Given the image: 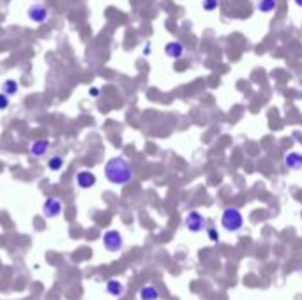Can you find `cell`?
I'll use <instances>...</instances> for the list:
<instances>
[{"label": "cell", "instance_id": "obj_1", "mask_svg": "<svg viewBox=\"0 0 302 300\" xmlns=\"http://www.w3.org/2000/svg\"><path fill=\"white\" fill-rule=\"evenodd\" d=\"M105 178L113 186H126L133 180V166L126 157H112L105 165Z\"/></svg>", "mask_w": 302, "mask_h": 300}, {"label": "cell", "instance_id": "obj_2", "mask_svg": "<svg viewBox=\"0 0 302 300\" xmlns=\"http://www.w3.org/2000/svg\"><path fill=\"white\" fill-rule=\"evenodd\" d=\"M221 226L230 233H237L239 230H242L244 226L242 212L237 207H226L221 214Z\"/></svg>", "mask_w": 302, "mask_h": 300}, {"label": "cell", "instance_id": "obj_3", "mask_svg": "<svg viewBox=\"0 0 302 300\" xmlns=\"http://www.w3.org/2000/svg\"><path fill=\"white\" fill-rule=\"evenodd\" d=\"M103 245L108 253H120L124 247V238L118 230H106L103 233Z\"/></svg>", "mask_w": 302, "mask_h": 300}, {"label": "cell", "instance_id": "obj_4", "mask_svg": "<svg viewBox=\"0 0 302 300\" xmlns=\"http://www.w3.org/2000/svg\"><path fill=\"white\" fill-rule=\"evenodd\" d=\"M184 224H186V228L189 230L191 233H200L205 230L207 226V219L203 214H200L198 210H191L186 214L184 217Z\"/></svg>", "mask_w": 302, "mask_h": 300}, {"label": "cell", "instance_id": "obj_5", "mask_svg": "<svg viewBox=\"0 0 302 300\" xmlns=\"http://www.w3.org/2000/svg\"><path fill=\"white\" fill-rule=\"evenodd\" d=\"M64 210V203L60 201L59 198H55V196H48L42 203V216L46 217V219H55V217H59Z\"/></svg>", "mask_w": 302, "mask_h": 300}, {"label": "cell", "instance_id": "obj_6", "mask_svg": "<svg viewBox=\"0 0 302 300\" xmlns=\"http://www.w3.org/2000/svg\"><path fill=\"white\" fill-rule=\"evenodd\" d=\"M27 16L30 18V21L41 25V23H46V21L50 20V11H48L41 2H36V4H32L29 9H27Z\"/></svg>", "mask_w": 302, "mask_h": 300}, {"label": "cell", "instance_id": "obj_7", "mask_svg": "<svg viewBox=\"0 0 302 300\" xmlns=\"http://www.w3.org/2000/svg\"><path fill=\"white\" fill-rule=\"evenodd\" d=\"M76 180V186L80 187V189H90V187L96 186V175L90 171V169H80L75 177Z\"/></svg>", "mask_w": 302, "mask_h": 300}, {"label": "cell", "instance_id": "obj_8", "mask_svg": "<svg viewBox=\"0 0 302 300\" xmlns=\"http://www.w3.org/2000/svg\"><path fill=\"white\" fill-rule=\"evenodd\" d=\"M164 53H166L168 59H181L184 55V44L181 41H170L164 44Z\"/></svg>", "mask_w": 302, "mask_h": 300}, {"label": "cell", "instance_id": "obj_9", "mask_svg": "<svg viewBox=\"0 0 302 300\" xmlns=\"http://www.w3.org/2000/svg\"><path fill=\"white\" fill-rule=\"evenodd\" d=\"M50 150V140L42 138V140H36L32 145H30V154L34 157H42L46 156V152Z\"/></svg>", "mask_w": 302, "mask_h": 300}, {"label": "cell", "instance_id": "obj_10", "mask_svg": "<svg viewBox=\"0 0 302 300\" xmlns=\"http://www.w3.org/2000/svg\"><path fill=\"white\" fill-rule=\"evenodd\" d=\"M124 292H126V286H124V283H120L118 279H110L108 283H106V293H108V295L118 299V297L124 295Z\"/></svg>", "mask_w": 302, "mask_h": 300}, {"label": "cell", "instance_id": "obj_11", "mask_svg": "<svg viewBox=\"0 0 302 300\" xmlns=\"http://www.w3.org/2000/svg\"><path fill=\"white\" fill-rule=\"evenodd\" d=\"M285 165L288 169H294V171H297V169L302 168V154L301 152H288L285 156Z\"/></svg>", "mask_w": 302, "mask_h": 300}, {"label": "cell", "instance_id": "obj_12", "mask_svg": "<svg viewBox=\"0 0 302 300\" xmlns=\"http://www.w3.org/2000/svg\"><path fill=\"white\" fill-rule=\"evenodd\" d=\"M140 300H159V290L154 284H145L140 290Z\"/></svg>", "mask_w": 302, "mask_h": 300}, {"label": "cell", "instance_id": "obj_13", "mask_svg": "<svg viewBox=\"0 0 302 300\" xmlns=\"http://www.w3.org/2000/svg\"><path fill=\"white\" fill-rule=\"evenodd\" d=\"M0 89H2L4 94H7L9 98H14V96H18V92H20V83H18L16 80H13V78H7L4 83L0 85Z\"/></svg>", "mask_w": 302, "mask_h": 300}, {"label": "cell", "instance_id": "obj_14", "mask_svg": "<svg viewBox=\"0 0 302 300\" xmlns=\"http://www.w3.org/2000/svg\"><path fill=\"white\" fill-rule=\"evenodd\" d=\"M276 7H277V0H258L256 2V9L264 14L272 13V11H276Z\"/></svg>", "mask_w": 302, "mask_h": 300}, {"label": "cell", "instance_id": "obj_15", "mask_svg": "<svg viewBox=\"0 0 302 300\" xmlns=\"http://www.w3.org/2000/svg\"><path fill=\"white\" fill-rule=\"evenodd\" d=\"M64 165H66V161H64V157L59 156V154L48 159V169H50V171H60V169L64 168Z\"/></svg>", "mask_w": 302, "mask_h": 300}, {"label": "cell", "instance_id": "obj_16", "mask_svg": "<svg viewBox=\"0 0 302 300\" xmlns=\"http://www.w3.org/2000/svg\"><path fill=\"white\" fill-rule=\"evenodd\" d=\"M201 7H203V11L212 13V11H216V9L219 7V0H203V2H201Z\"/></svg>", "mask_w": 302, "mask_h": 300}, {"label": "cell", "instance_id": "obj_17", "mask_svg": "<svg viewBox=\"0 0 302 300\" xmlns=\"http://www.w3.org/2000/svg\"><path fill=\"white\" fill-rule=\"evenodd\" d=\"M9 96L7 94H4V92H0V111H4V110H7L9 108V104H11V101H9Z\"/></svg>", "mask_w": 302, "mask_h": 300}, {"label": "cell", "instance_id": "obj_18", "mask_svg": "<svg viewBox=\"0 0 302 300\" xmlns=\"http://www.w3.org/2000/svg\"><path fill=\"white\" fill-rule=\"evenodd\" d=\"M207 233H209V238L212 242H219V233L216 232L214 228H209V230H207Z\"/></svg>", "mask_w": 302, "mask_h": 300}, {"label": "cell", "instance_id": "obj_19", "mask_svg": "<svg viewBox=\"0 0 302 300\" xmlns=\"http://www.w3.org/2000/svg\"><path fill=\"white\" fill-rule=\"evenodd\" d=\"M88 94H90L92 98H99V96H101V89H96V87H92V89L88 90Z\"/></svg>", "mask_w": 302, "mask_h": 300}, {"label": "cell", "instance_id": "obj_20", "mask_svg": "<svg viewBox=\"0 0 302 300\" xmlns=\"http://www.w3.org/2000/svg\"><path fill=\"white\" fill-rule=\"evenodd\" d=\"M143 53H145V55H149V53H151V46H145V50H143Z\"/></svg>", "mask_w": 302, "mask_h": 300}, {"label": "cell", "instance_id": "obj_21", "mask_svg": "<svg viewBox=\"0 0 302 300\" xmlns=\"http://www.w3.org/2000/svg\"><path fill=\"white\" fill-rule=\"evenodd\" d=\"M295 2V5H297V7H302V0H294Z\"/></svg>", "mask_w": 302, "mask_h": 300}, {"label": "cell", "instance_id": "obj_22", "mask_svg": "<svg viewBox=\"0 0 302 300\" xmlns=\"http://www.w3.org/2000/svg\"><path fill=\"white\" fill-rule=\"evenodd\" d=\"M34 2H42V0H34Z\"/></svg>", "mask_w": 302, "mask_h": 300}, {"label": "cell", "instance_id": "obj_23", "mask_svg": "<svg viewBox=\"0 0 302 300\" xmlns=\"http://www.w3.org/2000/svg\"><path fill=\"white\" fill-rule=\"evenodd\" d=\"M301 272H302V267H301Z\"/></svg>", "mask_w": 302, "mask_h": 300}, {"label": "cell", "instance_id": "obj_24", "mask_svg": "<svg viewBox=\"0 0 302 300\" xmlns=\"http://www.w3.org/2000/svg\"><path fill=\"white\" fill-rule=\"evenodd\" d=\"M0 90H2V89H0Z\"/></svg>", "mask_w": 302, "mask_h": 300}]
</instances>
